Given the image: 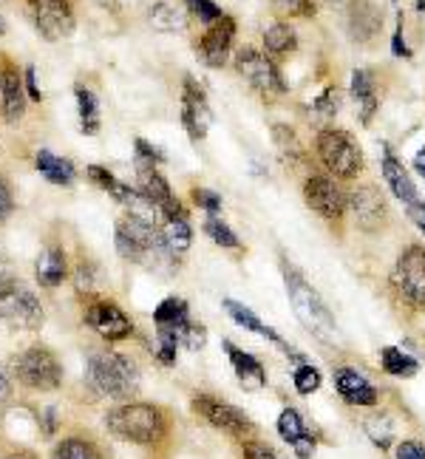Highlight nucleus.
<instances>
[{
    "mask_svg": "<svg viewBox=\"0 0 425 459\" xmlns=\"http://www.w3.org/2000/svg\"><path fill=\"white\" fill-rule=\"evenodd\" d=\"M241 454L244 459H281L275 448H270L267 443H258V439H247Z\"/></svg>",
    "mask_w": 425,
    "mask_h": 459,
    "instance_id": "nucleus-45",
    "label": "nucleus"
},
{
    "mask_svg": "<svg viewBox=\"0 0 425 459\" xmlns=\"http://www.w3.org/2000/svg\"><path fill=\"white\" fill-rule=\"evenodd\" d=\"M349 210L354 213L360 230L366 233H377L388 221V207L377 185H358L349 193Z\"/></svg>",
    "mask_w": 425,
    "mask_h": 459,
    "instance_id": "nucleus-14",
    "label": "nucleus"
},
{
    "mask_svg": "<svg viewBox=\"0 0 425 459\" xmlns=\"http://www.w3.org/2000/svg\"><path fill=\"white\" fill-rule=\"evenodd\" d=\"M40 417L46 420V426H43L46 437H51V434L57 431V411H55V409H43V411H40Z\"/></svg>",
    "mask_w": 425,
    "mask_h": 459,
    "instance_id": "nucleus-51",
    "label": "nucleus"
},
{
    "mask_svg": "<svg viewBox=\"0 0 425 459\" xmlns=\"http://www.w3.org/2000/svg\"><path fill=\"white\" fill-rule=\"evenodd\" d=\"M29 12L46 40H63L74 31V12L68 0H29Z\"/></svg>",
    "mask_w": 425,
    "mask_h": 459,
    "instance_id": "nucleus-11",
    "label": "nucleus"
},
{
    "mask_svg": "<svg viewBox=\"0 0 425 459\" xmlns=\"http://www.w3.org/2000/svg\"><path fill=\"white\" fill-rule=\"evenodd\" d=\"M34 275H38V284L46 290H55L63 284L68 278V264H65V253L60 247H46L38 264H34Z\"/></svg>",
    "mask_w": 425,
    "mask_h": 459,
    "instance_id": "nucleus-26",
    "label": "nucleus"
},
{
    "mask_svg": "<svg viewBox=\"0 0 425 459\" xmlns=\"http://www.w3.org/2000/svg\"><path fill=\"white\" fill-rule=\"evenodd\" d=\"M14 375L34 392H55L63 383V366L57 355L46 346H29L14 358Z\"/></svg>",
    "mask_w": 425,
    "mask_h": 459,
    "instance_id": "nucleus-7",
    "label": "nucleus"
},
{
    "mask_svg": "<svg viewBox=\"0 0 425 459\" xmlns=\"http://www.w3.org/2000/svg\"><path fill=\"white\" fill-rule=\"evenodd\" d=\"M26 94L34 100V102H40L43 100V91L38 88V77H34V65H26Z\"/></svg>",
    "mask_w": 425,
    "mask_h": 459,
    "instance_id": "nucleus-49",
    "label": "nucleus"
},
{
    "mask_svg": "<svg viewBox=\"0 0 425 459\" xmlns=\"http://www.w3.org/2000/svg\"><path fill=\"white\" fill-rule=\"evenodd\" d=\"M414 170L425 179V145H422V148L417 151V156H414Z\"/></svg>",
    "mask_w": 425,
    "mask_h": 459,
    "instance_id": "nucleus-53",
    "label": "nucleus"
},
{
    "mask_svg": "<svg viewBox=\"0 0 425 459\" xmlns=\"http://www.w3.org/2000/svg\"><path fill=\"white\" fill-rule=\"evenodd\" d=\"M162 238L165 244L170 247V253L176 255H185L190 250V244H193V227H190V216H187V210L182 207V202L176 199L170 207L162 210Z\"/></svg>",
    "mask_w": 425,
    "mask_h": 459,
    "instance_id": "nucleus-18",
    "label": "nucleus"
},
{
    "mask_svg": "<svg viewBox=\"0 0 425 459\" xmlns=\"http://www.w3.org/2000/svg\"><path fill=\"white\" fill-rule=\"evenodd\" d=\"M193 202H196V207H202L207 216H219L221 213V196H219V193L207 190V187L193 190Z\"/></svg>",
    "mask_w": 425,
    "mask_h": 459,
    "instance_id": "nucleus-44",
    "label": "nucleus"
},
{
    "mask_svg": "<svg viewBox=\"0 0 425 459\" xmlns=\"http://www.w3.org/2000/svg\"><path fill=\"white\" fill-rule=\"evenodd\" d=\"M409 210V219L417 224V230L425 236V202H417V204H412V207H405Z\"/></svg>",
    "mask_w": 425,
    "mask_h": 459,
    "instance_id": "nucleus-50",
    "label": "nucleus"
},
{
    "mask_svg": "<svg viewBox=\"0 0 425 459\" xmlns=\"http://www.w3.org/2000/svg\"><path fill=\"white\" fill-rule=\"evenodd\" d=\"M0 321L23 332L40 329L46 321L40 298L26 290L6 267L0 270Z\"/></svg>",
    "mask_w": 425,
    "mask_h": 459,
    "instance_id": "nucleus-4",
    "label": "nucleus"
},
{
    "mask_svg": "<svg viewBox=\"0 0 425 459\" xmlns=\"http://www.w3.org/2000/svg\"><path fill=\"white\" fill-rule=\"evenodd\" d=\"M395 459H425V446L417 439H403L395 451Z\"/></svg>",
    "mask_w": 425,
    "mask_h": 459,
    "instance_id": "nucleus-46",
    "label": "nucleus"
},
{
    "mask_svg": "<svg viewBox=\"0 0 425 459\" xmlns=\"http://www.w3.org/2000/svg\"><path fill=\"white\" fill-rule=\"evenodd\" d=\"M380 366H383L386 375L403 377V380H409V377H414L420 372L417 358H412L409 351H403L400 346H383V351H380Z\"/></svg>",
    "mask_w": 425,
    "mask_h": 459,
    "instance_id": "nucleus-29",
    "label": "nucleus"
},
{
    "mask_svg": "<svg viewBox=\"0 0 425 459\" xmlns=\"http://www.w3.org/2000/svg\"><path fill=\"white\" fill-rule=\"evenodd\" d=\"M273 9L281 17H312L315 0H273Z\"/></svg>",
    "mask_w": 425,
    "mask_h": 459,
    "instance_id": "nucleus-42",
    "label": "nucleus"
},
{
    "mask_svg": "<svg viewBox=\"0 0 425 459\" xmlns=\"http://www.w3.org/2000/svg\"><path fill=\"white\" fill-rule=\"evenodd\" d=\"M193 411H196L202 420H207L212 429H219L230 437L253 434V420L247 417L241 409H236V405H230L219 397H210V394L193 397Z\"/></svg>",
    "mask_w": 425,
    "mask_h": 459,
    "instance_id": "nucleus-10",
    "label": "nucleus"
},
{
    "mask_svg": "<svg viewBox=\"0 0 425 459\" xmlns=\"http://www.w3.org/2000/svg\"><path fill=\"white\" fill-rule=\"evenodd\" d=\"M185 6L199 17V23H204V26H212L216 21H221L224 17V12H221V6L219 4H212V0H185Z\"/></svg>",
    "mask_w": 425,
    "mask_h": 459,
    "instance_id": "nucleus-41",
    "label": "nucleus"
},
{
    "mask_svg": "<svg viewBox=\"0 0 425 459\" xmlns=\"http://www.w3.org/2000/svg\"><path fill=\"white\" fill-rule=\"evenodd\" d=\"M366 437L371 439V446L375 448H380V451H388L392 448V439H395V422H392V417L388 414H383V411H377V414H371L369 420H366Z\"/></svg>",
    "mask_w": 425,
    "mask_h": 459,
    "instance_id": "nucleus-34",
    "label": "nucleus"
},
{
    "mask_svg": "<svg viewBox=\"0 0 425 459\" xmlns=\"http://www.w3.org/2000/svg\"><path fill=\"white\" fill-rule=\"evenodd\" d=\"M380 170H383V182L388 185V190H392V196L397 202H403L405 207H412L420 202L417 196V185L412 179V173L403 168V162L395 156V151L383 145V156H380Z\"/></svg>",
    "mask_w": 425,
    "mask_h": 459,
    "instance_id": "nucleus-17",
    "label": "nucleus"
},
{
    "mask_svg": "<svg viewBox=\"0 0 425 459\" xmlns=\"http://www.w3.org/2000/svg\"><path fill=\"white\" fill-rule=\"evenodd\" d=\"M236 40V21L233 17H221L212 26H207V31L202 34V40L196 43V55L210 65V68H221L230 57V48H233Z\"/></svg>",
    "mask_w": 425,
    "mask_h": 459,
    "instance_id": "nucleus-15",
    "label": "nucleus"
},
{
    "mask_svg": "<svg viewBox=\"0 0 425 459\" xmlns=\"http://www.w3.org/2000/svg\"><path fill=\"white\" fill-rule=\"evenodd\" d=\"M153 324H156V334H168V338H176L182 343V334L190 329V307L185 298H165L162 304L153 309Z\"/></svg>",
    "mask_w": 425,
    "mask_h": 459,
    "instance_id": "nucleus-19",
    "label": "nucleus"
},
{
    "mask_svg": "<svg viewBox=\"0 0 425 459\" xmlns=\"http://www.w3.org/2000/svg\"><path fill=\"white\" fill-rule=\"evenodd\" d=\"M74 97H77L80 131L88 136L100 134V100H97V94L85 85H74Z\"/></svg>",
    "mask_w": 425,
    "mask_h": 459,
    "instance_id": "nucleus-32",
    "label": "nucleus"
},
{
    "mask_svg": "<svg viewBox=\"0 0 425 459\" xmlns=\"http://www.w3.org/2000/svg\"><path fill=\"white\" fill-rule=\"evenodd\" d=\"M236 72L241 80L250 82L261 97H281L287 94V82H283L275 60L256 46H241L236 51Z\"/></svg>",
    "mask_w": 425,
    "mask_h": 459,
    "instance_id": "nucleus-6",
    "label": "nucleus"
},
{
    "mask_svg": "<svg viewBox=\"0 0 425 459\" xmlns=\"http://www.w3.org/2000/svg\"><path fill=\"white\" fill-rule=\"evenodd\" d=\"M304 199L317 216L329 224H341L349 210V193L334 182V176L312 173L304 182Z\"/></svg>",
    "mask_w": 425,
    "mask_h": 459,
    "instance_id": "nucleus-9",
    "label": "nucleus"
},
{
    "mask_svg": "<svg viewBox=\"0 0 425 459\" xmlns=\"http://www.w3.org/2000/svg\"><path fill=\"white\" fill-rule=\"evenodd\" d=\"M315 153L321 165L334 179H358L363 173V151L354 143V136L341 128H324L315 139Z\"/></svg>",
    "mask_w": 425,
    "mask_h": 459,
    "instance_id": "nucleus-5",
    "label": "nucleus"
},
{
    "mask_svg": "<svg viewBox=\"0 0 425 459\" xmlns=\"http://www.w3.org/2000/svg\"><path fill=\"white\" fill-rule=\"evenodd\" d=\"M74 287H77V292L82 295H91L94 292V287H97V267L94 264H88V261H80L77 264V270H74Z\"/></svg>",
    "mask_w": 425,
    "mask_h": 459,
    "instance_id": "nucleus-43",
    "label": "nucleus"
},
{
    "mask_svg": "<svg viewBox=\"0 0 425 459\" xmlns=\"http://www.w3.org/2000/svg\"><path fill=\"white\" fill-rule=\"evenodd\" d=\"M85 383L94 394L108 400H131L139 392V368L114 349H97L85 360Z\"/></svg>",
    "mask_w": 425,
    "mask_h": 459,
    "instance_id": "nucleus-2",
    "label": "nucleus"
},
{
    "mask_svg": "<svg viewBox=\"0 0 425 459\" xmlns=\"http://www.w3.org/2000/svg\"><path fill=\"white\" fill-rule=\"evenodd\" d=\"M202 230L207 233V238H212V241L221 247V250H241L239 236L233 233V230H230V224L221 216H207L204 224H202Z\"/></svg>",
    "mask_w": 425,
    "mask_h": 459,
    "instance_id": "nucleus-35",
    "label": "nucleus"
},
{
    "mask_svg": "<svg viewBox=\"0 0 425 459\" xmlns=\"http://www.w3.org/2000/svg\"><path fill=\"white\" fill-rule=\"evenodd\" d=\"M278 434L283 443H290V448L295 451L298 459H312L315 456V437L309 434V429L304 426V420L295 409H283L278 417Z\"/></svg>",
    "mask_w": 425,
    "mask_h": 459,
    "instance_id": "nucleus-23",
    "label": "nucleus"
},
{
    "mask_svg": "<svg viewBox=\"0 0 425 459\" xmlns=\"http://www.w3.org/2000/svg\"><path fill=\"white\" fill-rule=\"evenodd\" d=\"M392 51H395V57H405V60L412 57V48H409V43H405V38H403V17H397V29H395V38H392Z\"/></svg>",
    "mask_w": 425,
    "mask_h": 459,
    "instance_id": "nucleus-48",
    "label": "nucleus"
},
{
    "mask_svg": "<svg viewBox=\"0 0 425 459\" xmlns=\"http://www.w3.org/2000/svg\"><path fill=\"white\" fill-rule=\"evenodd\" d=\"M51 459H102V451L82 437H65L63 443L55 446Z\"/></svg>",
    "mask_w": 425,
    "mask_h": 459,
    "instance_id": "nucleus-33",
    "label": "nucleus"
},
{
    "mask_svg": "<svg viewBox=\"0 0 425 459\" xmlns=\"http://www.w3.org/2000/svg\"><path fill=\"white\" fill-rule=\"evenodd\" d=\"M0 94H4V117L6 122H21L26 114V82L21 77V72L12 65L4 63L0 68Z\"/></svg>",
    "mask_w": 425,
    "mask_h": 459,
    "instance_id": "nucleus-21",
    "label": "nucleus"
},
{
    "mask_svg": "<svg viewBox=\"0 0 425 459\" xmlns=\"http://www.w3.org/2000/svg\"><path fill=\"white\" fill-rule=\"evenodd\" d=\"M221 307H224V312L230 315V317H233V324H239L241 329H247V332H253V334H258V338H264V341H267V343H273L278 351H283V355H287V358H292L295 363L298 360H304V358H300L298 355V351L287 343V341H283L281 338V334L267 324V321H261V317L250 309V307H244V304H239V301H233V298H224V301H221Z\"/></svg>",
    "mask_w": 425,
    "mask_h": 459,
    "instance_id": "nucleus-16",
    "label": "nucleus"
},
{
    "mask_svg": "<svg viewBox=\"0 0 425 459\" xmlns=\"http://www.w3.org/2000/svg\"><path fill=\"white\" fill-rule=\"evenodd\" d=\"M34 168H38L43 179H48L51 185H60V187H71L77 179V168L71 165L68 159L51 153V151H38V156H34Z\"/></svg>",
    "mask_w": 425,
    "mask_h": 459,
    "instance_id": "nucleus-27",
    "label": "nucleus"
},
{
    "mask_svg": "<svg viewBox=\"0 0 425 459\" xmlns=\"http://www.w3.org/2000/svg\"><path fill=\"white\" fill-rule=\"evenodd\" d=\"M281 273H283V287H287V298L292 304V312H295L298 321L304 324V329L326 346L341 343L338 321H334V315L326 307L321 292L309 284V281L304 278V273L287 261L281 264Z\"/></svg>",
    "mask_w": 425,
    "mask_h": 459,
    "instance_id": "nucleus-1",
    "label": "nucleus"
},
{
    "mask_svg": "<svg viewBox=\"0 0 425 459\" xmlns=\"http://www.w3.org/2000/svg\"><path fill=\"white\" fill-rule=\"evenodd\" d=\"M139 190L145 193V196L159 207V210H165L176 202L173 196V190L168 185V179L162 173H159L156 168H148V170H139Z\"/></svg>",
    "mask_w": 425,
    "mask_h": 459,
    "instance_id": "nucleus-28",
    "label": "nucleus"
},
{
    "mask_svg": "<svg viewBox=\"0 0 425 459\" xmlns=\"http://www.w3.org/2000/svg\"><path fill=\"white\" fill-rule=\"evenodd\" d=\"M351 97H354V102L360 105L363 126H369L371 117H375V111H377V105H380L377 80H375V74L369 72V68H358V72L351 74Z\"/></svg>",
    "mask_w": 425,
    "mask_h": 459,
    "instance_id": "nucleus-25",
    "label": "nucleus"
},
{
    "mask_svg": "<svg viewBox=\"0 0 425 459\" xmlns=\"http://www.w3.org/2000/svg\"><path fill=\"white\" fill-rule=\"evenodd\" d=\"M4 459H38V456L29 454V451H23V454H9V456H4Z\"/></svg>",
    "mask_w": 425,
    "mask_h": 459,
    "instance_id": "nucleus-54",
    "label": "nucleus"
},
{
    "mask_svg": "<svg viewBox=\"0 0 425 459\" xmlns=\"http://www.w3.org/2000/svg\"><path fill=\"white\" fill-rule=\"evenodd\" d=\"M9 394H12V383H9V377H6L4 368H0V403H6Z\"/></svg>",
    "mask_w": 425,
    "mask_h": 459,
    "instance_id": "nucleus-52",
    "label": "nucleus"
},
{
    "mask_svg": "<svg viewBox=\"0 0 425 459\" xmlns=\"http://www.w3.org/2000/svg\"><path fill=\"white\" fill-rule=\"evenodd\" d=\"M105 429L122 443L153 446L168 434V417L151 403H122L105 414Z\"/></svg>",
    "mask_w": 425,
    "mask_h": 459,
    "instance_id": "nucleus-3",
    "label": "nucleus"
},
{
    "mask_svg": "<svg viewBox=\"0 0 425 459\" xmlns=\"http://www.w3.org/2000/svg\"><path fill=\"white\" fill-rule=\"evenodd\" d=\"M292 383H295V392L298 394H315L317 388H321L324 377H321V372H317L312 363L298 360L295 363V372H292Z\"/></svg>",
    "mask_w": 425,
    "mask_h": 459,
    "instance_id": "nucleus-37",
    "label": "nucleus"
},
{
    "mask_svg": "<svg viewBox=\"0 0 425 459\" xmlns=\"http://www.w3.org/2000/svg\"><path fill=\"white\" fill-rule=\"evenodd\" d=\"M334 388H338L343 403L358 405V409H375L380 403L377 388L371 385L360 372H354V368H341V372L334 375Z\"/></svg>",
    "mask_w": 425,
    "mask_h": 459,
    "instance_id": "nucleus-20",
    "label": "nucleus"
},
{
    "mask_svg": "<svg viewBox=\"0 0 425 459\" xmlns=\"http://www.w3.org/2000/svg\"><path fill=\"white\" fill-rule=\"evenodd\" d=\"M383 26V17L371 0H351L349 6V34L358 43H371Z\"/></svg>",
    "mask_w": 425,
    "mask_h": 459,
    "instance_id": "nucleus-24",
    "label": "nucleus"
},
{
    "mask_svg": "<svg viewBox=\"0 0 425 459\" xmlns=\"http://www.w3.org/2000/svg\"><path fill=\"white\" fill-rule=\"evenodd\" d=\"M264 48H267L270 57H281V55H292L298 48V34L295 26H290L287 21L273 23L267 31H264Z\"/></svg>",
    "mask_w": 425,
    "mask_h": 459,
    "instance_id": "nucleus-31",
    "label": "nucleus"
},
{
    "mask_svg": "<svg viewBox=\"0 0 425 459\" xmlns=\"http://www.w3.org/2000/svg\"><path fill=\"white\" fill-rule=\"evenodd\" d=\"M134 153H136V170H148V168H156L159 162H165V153L153 148L151 143H145L142 136L134 143Z\"/></svg>",
    "mask_w": 425,
    "mask_h": 459,
    "instance_id": "nucleus-40",
    "label": "nucleus"
},
{
    "mask_svg": "<svg viewBox=\"0 0 425 459\" xmlns=\"http://www.w3.org/2000/svg\"><path fill=\"white\" fill-rule=\"evenodd\" d=\"M224 351L230 358V366H233V375L239 377V383L247 388V392H258V388L267 385V368L261 366V360L256 355L233 346L230 341H224Z\"/></svg>",
    "mask_w": 425,
    "mask_h": 459,
    "instance_id": "nucleus-22",
    "label": "nucleus"
},
{
    "mask_svg": "<svg viewBox=\"0 0 425 459\" xmlns=\"http://www.w3.org/2000/svg\"><path fill=\"white\" fill-rule=\"evenodd\" d=\"M210 122H212V114H210V105L204 97V88L199 85L196 77L187 74L182 80V126L190 134L193 143H202L207 136Z\"/></svg>",
    "mask_w": 425,
    "mask_h": 459,
    "instance_id": "nucleus-13",
    "label": "nucleus"
},
{
    "mask_svg": "<svg viewBox=\"0 0 425 459\" xmlns=\"http://www.w3.org/2000/svg\"><path fill=\"white\" fill-rule=\"evenodd\" d=\"M148 23L156 29V31H168V34H176V31H185L187 26V17L182 9H176L168 0H156V4L148 9Z\"/></svg>",
    "mask_w": 425,
    "mask_h": 459,
    "instance_id": "nucleus-30",
    "label": "nucleus"
},
{
    "mask_svg": "<svg viewBox=\"0 0 425 459\" xmlns=\"http://www.w3.org/2000/svg\"><path fill=\"white\" fill-rule=\"evenodd\" d=\"M338 108H341V91H338L334 85L326 88V91L312 102V114H315V119H332L334 114H338Z\"/></svg>",
    "mask_w": 425,
    "mask_h": 459,
    "instance_id": "nucleus-39",
    "label": "nucleus"
},
{
    "mask_svg": "<svg viewBox=\"0 0 425 459\" xmlns=\"http://www.w3.org/2000/svg\"><path fill=\"white\" fill-rule=\"evenodd\" d=\"M273 143L287 162H300L304 159V148H300L298 134L290 126H273Z\"/></svg>",
    "mask_w": 425,
    "mask_h": 459,
    "instance_id": "nucleus-36",
    "label": "nucleus"
},
{
    "mask_svg": "<svg viewBox=\"0 0 425 459\" xmlns=\"http://www.w3.org/2000/svg\"><path fill=\"white\" fill-rule=\"evenodd\" d=\"M85 176H88V179H91V185H97L100 190L111 193L114 199L119 196V190L126 187L108 168H102V165H88V168H85Z\"/></svg>",
    "mask_w": 425,
    "mask_h": 459,
    "instance_id": "nucleus-38",
    "label": "nucleus"
},
{
    "mask_svg": "<svg viewBox=\"0 0 425 459\" xmlns=\"http://www.w3.org/2000/svg\"><path fill=\"white\" fill-rule=\"evenodd\" d=\"M6 267V255H4V247H0V270Z\"/></svg>",
    "mask_w": 425,
    "mask_h": 459,
    "instance_id": "nucleus-55",
    "label": "nucleus"
},
{
    "mask_svg": "<svg viewBox=\"0 0 425 459\" xmlns=\"http://www.w3.org/2000/svg\"><path fill=\"white\" fill-rule=\"evenodd\" d=\"M395 290L405 304L425 309V247L409 244L395 264Z\"/></svg>",
    "mask_w": 425,
    "mask_h": 459,
    "instance_id": "nucleus-8",
    "label": "nucleus"
},
{
    "mask_svg": "<svg viewBox=\"0 0 425 459\" xmlns=\"http://www.w3.org/2000/svg\"><path fill=\"white\" fill-rule=\"evenodd\" d=\"M12 210H14V193H12L9 182L0 176V221H6L12 216Z\"/></svg>",
    "mask_w": 425,
    "mask_h": 459,
    "instance_id": "nucleus-47",
    "label": "nucleus"
},
{
    "mask_svg": "<svg viewBox=\"0 0 425 459\" xmlns=\"http://www.w3.org/2000/svg\"><path fill=\"white\" fill-rule=\"evenodd\" d=\"M82 317L102 341H111V343L131 338V332H134V324L128 321V315L122 312L114 301H100V298H91V304L85 307Z\"/></svg>",
    "mask_w": 425,
    "mask_h": 459,
    "instance_id": "nucleus-12",
    "label": "nucleus"
}]
</instances>
